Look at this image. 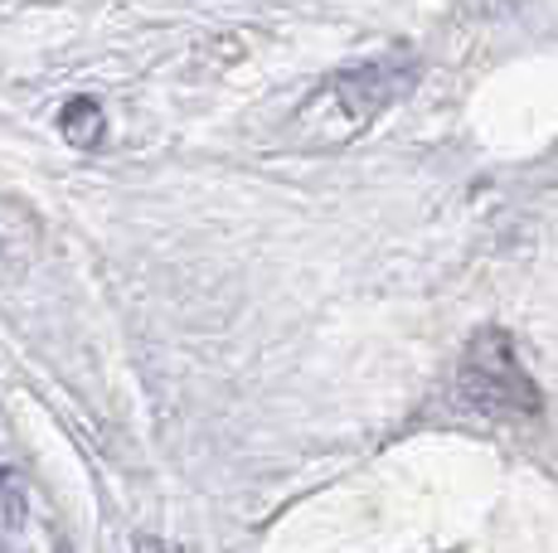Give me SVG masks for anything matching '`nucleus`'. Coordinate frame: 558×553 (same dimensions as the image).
<instances>
[{
  "mask_svg": "<svg viewBox=\"0 0 558 553\" xmlns=\"http://www.w3.org/2000/svg\"><path fill=\"white\" fill-rule=\"evenodd\" d=\"M417 78V63L408 54L393 59H369L360 69H345L316 93V98L296 116V132L311 146H340L350 136H360L389 102H399Z\"/></svg>",
  "mask_w": 558,
  "mask_h": 553,
  "instance_id": "obj_1",
  "label": "nucleus"
},
{
  "mask_svg": "<svg viewBox=\"0 0 558 553\" xmlns=\"http://www.w3.org/2000/svg\"><path fill=\"white\" fill-rule=\"evenodd\" d=\"M457 393L466 403V413L490 422H524L539 413V384L530 379V369L514 355V340L496 325L476 331V340L461 355Z\"/></svg>",
  "mask_w": 558,
  "mask_h": 553,
  "instance_id": "obj_2",
  "label": "nucleus"
},
{
  "mask_svg": "<svg viewBox=\"0 0 558 553\" xmlns=\"http://www.w3.org/2000/svg\"><path fill=\"white\" fill-rule=\"evenodd\" d=\"M59 122H63V136H69L73 146H98L102 142V112H98L93 98H73Z\"/></svg>",
  "mask_w": 558,
  "mask_h": 553,
  "instance_id": "obj_3",
  "label": "nucleus"
}]
</instances>
